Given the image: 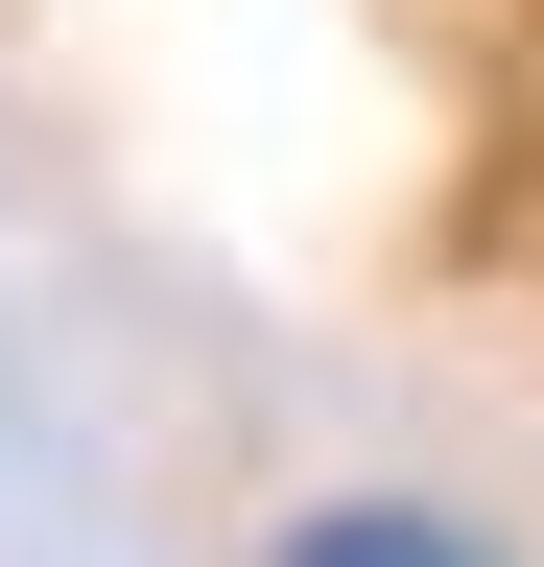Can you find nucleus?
Returning <instances> with one entry per match:
<instances>
[{"instance_id":"obj_1","label":"nucleus","mask_w":544,"mask_h":567,"mask_svg":"<svg viewBox=\"0 0 544 567\" xmlns=\"http://www.w3.org/2000/svg\"><path fill=\"white\" fill-rule=\"evenodd\" d=\"M260 567H497L473 520H402V496H331V520H285Z\"/></svg>"}]
</instances>
